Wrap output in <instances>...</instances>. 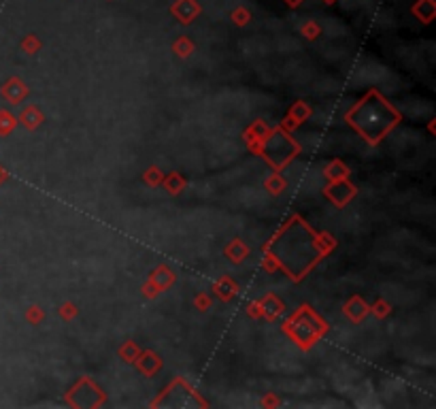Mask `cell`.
Returning a JSON list of instances; mask_svg holds the SVG:
<instances>
[{"label":"cell","instance_id":"1","mask_svg":"<svg viewBox=\"0 0 436 409\" xmlns=\"http://www.w3.org/2000/svg\"><path fill=\"white\" fill-rule=\"evenodd\" d=\"M273 254L290 275L298 277L317 260L320 241L302 222H294L277 237Z\"/></svg>","mask_w":436,"mask_h":409},{"label":"cell","instance_id":"2","mask_svg":"<svg viewBox=\"0 0 436 409\" xmlns=\"http://www.w3.org/2000/svg\"><path fill=\"white\" fill-rule=\"evenodd\" d=\"M396 121V113L379 96H368L362 105L352 113V124L368 139L379 141Z\"/></svg>","mask_w":436,"mask_h":409}]
</instances>
